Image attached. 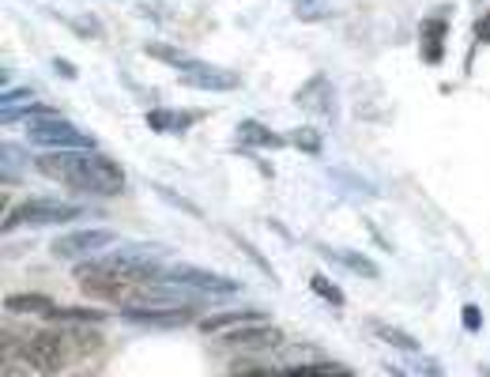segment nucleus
I'll use <instances>...</instances> for the list:
<instances>
[{
  "label": "nucleus",
  "instance_id": "1",
  "mask_svg": "<svg viewBox=\"0 0 490 377\" xmlns=\"http://www.w3.org/2000/svg\"><path fill=\"white\" fill-rule=\"evenodd\" d=\"M42 178L57 182L72 193H95V196H121L128 178L125 170L106 159L95 155V147H68V151H45L35 163Z\"/></svg>",
  "mask_w": 490,
  "mask_h": 377
},
{
  "label": "nucleus",
  "instance_id": "2",
  "mask_svg": "<svg viewBox=\"0 0 490 377\" xmlns=\"http://www.w3.org/2000/svg\"><path fill=\"white\" fill-rule=\"evenodd\" d=\"M75 280H80V287L91 298L110 302V306H128V302L140 298L144 283H151V275L114 253V257H98V261H80L75 264Z\"/></svg>",
  "mask_w": 490,
  "mask_h": 377
},
{
  "label": "nucleus",
  "instance_id": "3",
  "mask_svg": "<svg viewBox=\"0 0 490 377\" xmlns=\"http://www.w3.org/2000/svg\"><path fill=\"white\" fill-rule=\"evenodd\" d=\"M121 317L128 324H144V329H182L196 321V306H177V302H147L136 298L121 306Z\"/></svg>",
  "mask_w": 490,
  "mask_h": 377
},
{
  "label": "nucleus",
  "instance_id": "4",
  "mask_svg": "<svg viewBox=\"0 0 490 377\" xmlns=\"http://www.w3.org/2000/svg\"><path fill=\"white\" fill-rule=\"evenodd\" d=\"M80 219V208L75 204H61V200H45V196H31L15 204L5 215V226L15 231V226H57V223H72Z\"/></svg>",
  "mask_w": 490,
  "mask_h": 377
},
{
  "label": "nucleus",
  "instance_id": "5",
  "mask_svg": "<svg viewBox=\"0 0 490 377\" xmlns=\"http://www.w3.org/2000/svg\"><path fill=\"white\" fill-rule=\"evenodd\" d=\"M27 140L35 147H45V151H68V147H95V136L68 124L61 114L54 117H38L27 124Z\"/></svg>",
  "mask_w": 490,
  "mask_h": 377
},
{
  "label": "nucleus",
  "instance_id": "6",
  "mask_svg": "<svg viewBox=\"0 0 490 377\" xmlns=\"http://www.w3.org/2000/svg\"><path fill=\"white\" fill-rule=\"evenodd\" d=\"M159 280H170V283H182L189 287L193 294H238L242 283L230 280V275H219V272H208V268H196V264H163Z\"/></svg>",
  "mask_w": 490,
  "mask_h": 377
},
{
  "label": "nucleus",
  "instance_id": "7",
  "mask_svg": "<svg viewBox=\"0 0 490 377\" xmlns=\"http://www.w3.org/2000/svg\"><path fill=\"white\" fill-rule=\"evenodd\" d=\"M114 242H117V234L106 231V226H87V231H68V234L54 238L49 253H54L57 261H84V257L102 253V249L114 245Z\"/></svg>",
  "mask_w": 490,
  "mask_h": 377
},
{
  "label": "nucleus",
  "instance_id": "8",
  "mask_svg": "<svg viewBox=\"0 0 490 377\" xmlns=\"http://www.w3.org/2000/svg\"><path fill=\"white\" fill-rule=\"evenodd\" d=\"M219 343L261 355V351L283 347V343H287V336H283V329H275V324H268V321H249V324H235V329L219 332Z\"/></svg>",
  "mask_w": 490,
  "mask_h": 377
},
{
  "label": "nucleus",
  "instance_id": "9",
  "mask_svg": "<svg viewBox=\"0 0 490 377\" xmlns=\"http://www.w3.org/2000/svg\"><path fill=\"white\" fill-rule=\"evenodd\" d=\"M295 106L336 121V87H332L328 75H309V80L295 91Z\"/></svg>",
  "mask_w": 490,
  "mask_h": 377
},
{
  "label": "nucleus",
  "instance_id": "10",
  "mask_svg": "<svg viewBox=\"0 0 490 377\" xmlns=\"http://www.w3.org/2000/svg\"><path fill=\"white\" fill-rule=\"evenodd\" d=\"M182 87H200V91H238V87H242V75L196 57V64L182 72Z\"/></svg>",
  "mask_w": 490,
  "mask_h": 377
},
{
  "label": "nucleus",
  "instance_id": "11",
  "mask_svg": "<svg viewBox=\"0 0 490 377\" xmlns=\"http://www.w3.org/2000/svg\"><path fill=\"white\" fill-rule=\"evenodd\" d=\"M445 31H449V23L445 19H423V27H419V45H423V61L426 64H442L445 61Z\"/></svg>",
  "mask_w": 490,
  "mask_h": 377
},
{
  "label": "nucleus",
  "instance_id": "12",
  "mask_svg": "<svg viewBox=\"0 0 490 377\" xmlns=\"http://www.w3.org/2000/svg\"><path fill=\"white\" fill-rule=\"evenodd\" d=\"M366 329H370V332H374L381 343H389V347L404 351V355H419V351H423L419 336H411L407 329H396V324H389V321H377V317H370V321H366Z\"/></svg>",
  "mask_w": 490,
  "mask_h": 377
},
{
  "label": "nucleus",
  "instance_id": "13",
  "mask_svg": "<svg viewBox=\"0 0 490 377\" xmlns=\"http://www.w3.org/2000/svg\"><path fill=\"white\" fill-rule=\"evenodd\" d=\"M317 253H325L328 261H336L340 268H347V272H355V275H363V280H377V275H381V268H377L370 257L355 253V249H332V245H317Z\"/></svg>",
  "mask_w": 490,
  "mask_h": 377
},
{
  "label": "nucleus",
  "instance_id": "14",
  "mask_svg": "<svg viewBox=\"0 0 490 377\" xmlns=\"http://www.w3.org/2000/svg\"><path fill=\"white\" fill-rule=\"evenodd\" d=\"M238 144H245V147H268V151H279V147H287V136L272 133L268 124H261V121H242V124H238Z\"/></svg>",
  "mask_w": 490,
  "mask_h": 377
},
{
  "label": "nucleus",
  "instance_id": "15",
  "mask_svg": "<svg viewBox=\"0 0 490 377\" xmlns=\"http://www.w3.org/2000/svg\"><path fill=\"white\" fill-rule=\"evenodd\" d=\"M5 310L15 317H45L54 310V298L49 294H12V298H5Z\"/></svg>",
  "mask_w": 490,
  "mask_h": 377
},
{
  "label": "nucleus",
  "instance_id": "16",
  "mask_svg": "<svg viewBox=\"0 0 490 377\" xmlns=\"http://www.w3.org/2000/svg\"><path fill=\"white\" fill-rule=\"evenodd\" d=\"M268 313H256V310H230V313H215V317H204L200 321V329L204 332H226V329H235V324H249V321H265Z\"/></svg>",
  "mask_w": 490,
  "mask_h": 377
},
{
  "label": "nucleus",
  "instance_id": "17",
  "mask_svg": "<svg viewBox=\"0 0 490 377\" xmlns=\"http://www.w3.org/2000/svg\"><path fill=\"white\" fill-rule=\"evenodd\" d=\"M144 54L155 57V61H163V64H170V68H177V72H185V68L196 64L193 54H185V49H177V45H166V42H147Z\"/></svg>",
  "mask_w": 490,
  "mask_h": 377
},
{
  "label": "nucleus",
  "instance_id": "18",
  "mask_svg": "<svg viewBox=\"0 0 490 377\" xmlns=\"http://www.w3.org/2000/svg\"><path fill=\"white\" fill-rule=\"evenodd\" d=\"M45 321H54V324H98V321H106V313L91 310V306H54L45 313Z\"/></svg>",
  "mask_w": 490,
  "mask_h": 377
},
{
  "label": "nucleus",
  "instance_id": "19",
  "mask_svg": "<svg viewBox=\"0 0 490 377\" xmlns=\"http://www.w3.org/2000/svg\"><path fill=\"white\" fill-rule=\"evenodd\" d=\"M196 117L193 114H170V110H151L147 114V124L155 133H185Z\"/></svg>",
  "mask_w": 490,
  "mask_h": 377
},
{
  "label": "nucleus",
  "instance_id": "20",
  "mask_svg": "<svg viewBox=\"0 0 490 377\" xmlns=\"http://www.w3.org/2000/svg\"><path fill=\"white\" fill-rule=\"evenodd\" d=\"M287 144H291V147H298V151H305V155H321L325 136H321L317 124H298V129H291V133H287Z\"/></svg>",
  "mask_w": 490,
  "mask_h": 377
},
{
  "label": "nucleus",
  "instance_id": "21",
  "mask_svg": "<svg viewBox=\"0 0 490 377\" xmlns=\"http://www.w3.org/2000/svg\"><path fill=\"white\" fill-rule=\"evenodd\" d=\"M54 114H61L57 106H45V103H35V98H27V106H5V117L8 124L12 121H38V117H54Z\"/></svg>",
  "mask_w": 490,
  "mask_h": 377
},
{
  "label": "nucleus",
  "instance_id": "22",
  "mask_svg": "<svg viewBox=\"0 0 490 377\" xmlns=\"http://www.w3.org/2000/svg\"><path fill=\"white\" fill-rule=\"evenodd\" d=\"M287 370H295V373H347V377H351V366H347V362H332V359H309V362H287Z\"/></svg>",
  "mask_w": 490,
  "mask_h": 377
},
{
  "label": "nucleus",
  "instance_id": "23",
  "mask_svg": "<svg viewBox=\"0 0 490 377\" xmlns=\"http://www.w3.org/2000/svg\"><path fill=\"white\" fill-rule=\"evenodd\" d=\"M309 291H314L317 298H325L328 306H344V291L328 280V275H309Z\"/></svg>",
  "mask_w": 490,
  "mask_h": 377
},
{
  "label": "nucleus",
  "instance_id": "24",
  "mask_svg": "<svg viewBox=\"0 0 490 377\" xmlns=\"http://www.w3.org/2000/svg\"><path fill=\"white\" fill-rule=\"evenodd\" d=\"M332 182H336V185H344V189H355V193H358V200H370V196H377V189H374L370 182H363V178H358V174L332 170Z\"/></svg>",
  "mask_w": 490,
  "mask_h": 377
},
{
  "label": "nucleus",
  "instance_id": "25",
  "mask_svg": "<svg viewBox=\"0 0 490 377\" xmlns=\"http://www.w3.org/2000/svg\"><path fill=\"white\" fill-rule=\"evenodd\" d=\"M230 242H235V245H238V249H242V253H245V257H249V261H253V264H256V268H261V272H265V275H268V280H275V268H272V264H268V257H265V253H261V249H256V245H249V242H245V238H242V234H230Z\"/></svg>",
  "mask_w": 490,
  "mask_h": 377
},
{
  "label": "nucleus",
  "instance_id": "26",
  "mask_svg": "<svg viewBox=\"0 0 490 377\" xmlns=\"http://www.w3.org/2000/svg\"><path fill=\"white\" fill-rule=\"evenodd\" d=\"M151 189H155V193H159V196H163V200H166V204H174V208H182V212H185V215H196V219H200V215H204V212H200V208H196V204H189V200H185V196H182V193H174V189H166V185H159V182H155V185H151Z\"/></svg>",
  "mask_w": 490,
  "mask_h": 377
},
{
  "label": "nucleus",
  "instance_id": "27",
  "mask_svg": "<svg viewBox=\"0 0 490 377\" xmlns=\"http://www.w3.org/2000/svg\"><path fill=\"white\" fill-rule=\"evenodd\" d=\"M19 166H27V151H23V147H12V144H5V174L12 178V170L19 174Z\"/></svg>",
  "mask_w": 490,
  "mask_h": 377
},
{
  "label": "nucleus",
  "instance_id": "28",
  "mask_svg": "<svg viewBox=\"0 0 490 377\" xmlns=\"http://www.w3.org/2000/svg\"><path fill=\"white\" fill-rule=\"evenodd\" d=\"M464 329H468V332H479L483 329V313H479V306H464Z\"/></svg>",
  "mask_w": 490,
  "mask_h": 377
},
{
  "label": "nucleus",
  "instance_id": "29",
  "mask_svg": "<svg viewBox=\"0 0 490 377\" xmlns=\"http://www.w3.org/2000/svg\"><path fill=\"white\" fill-rule=\"evenodd\" d=\"M54 72L65 75V80H75V75H80V72H75V64H68L65 57H54Z\"/></svg>",
  "mask_w": 490,
  "mask_h": 377
},
{
  "label": "nucleus",
  "instance_id": "30",
  "mask_svg": "<svg viewBox=\"0 0 490 377\" xmlns=\"http://www.w3.org/2000/svg\"><path fill=\"white\" fill-rule=\"evenodd\" d=\"M475 38H479V45H486V42H490V12L475 23Z\"/></svg>",
  "mask_w": 490,
  "mask_h": 377
},
{
  "label": "nucleus",
  "instance_id": "31",
  "mask_svg": "<svg viewBox=\"0 0 490 377\" xmlns=\"http://www.w3.org/2000/svg\"><path fill=\"white\" fill-rule=\"evenodd\" d=\"M23 98H31L27 87H23V91H5V106H15V103H23Z\"/></svg>",
  "mask_w": 490,
  "mask_h": 377
}]
</instances>
